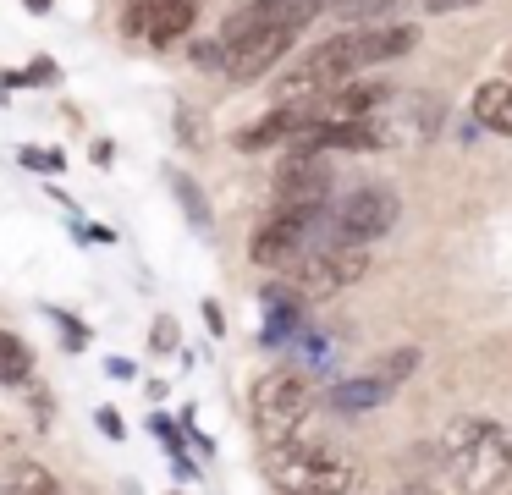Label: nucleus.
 Here are the masks:
<instances>
[{"mask_svg":"<svg viewBox=\"0 0 512 495\" xmlns=\"http://www.w3.org/2000/svg\"><path fill=\"white\" fill-rule=\"evenodd\" d=\"M265 473L281 495H347L358 484V468L336 446L292 440V435L265 446Z\"/></svg>","mask_w":512,"mask_h":495,"instance_id":"nucleus-1","label":"nucleus"},{"mask_svg":"<svg viewBox=\"0 0 512 495\" xmlns=\"http://www.w3.org/2000/svg\"><path fill=\"white\" fill-rule=\"evenodd\" d=\"M446 451H452V473L468 495H490L507 484L512 473V429L485 424V418H468L446 435Z\"/></svg>","mask_w":512,"mask_h":495,"instance_id":"nucleus-2","label":"nucleus"},{"mask_svg":"<svg viewBox=\"0 0 512 495\" xmlns=\"http://www.w3.org/2000/svg\"><path fill=\"white\" fill-rule=\"evenodd\" d=\"M309 407H314V391L298 369H276L254 385V424H259V435H265V446L287 440L292 429L309 418Z\"/></svg>","mask_w":512,"mask_h":495,"instance_id":"nucleus-3","label":"nucleus"},{"mask_svg":"<svg viewBox=\"0 0 512 495\" xmlns=\"http://www.w3.org/2000/svg\"><path fill=\"white\" fill-rule=\"evenodd\" d=\"M397 215H402V204H397L391 187H353V193L331 209V237L364 248V242L386 237V231L397 226Z\"/></svg>","mask_w":512,"mask_h":495,"instance_id":"nucleus-4","label":"nucleus"},{"mask_svg":"<svg viewBox=\"0 0 512 495\" xmlns=\"http://www.w3.org/2000/svg\"><path fill=\"white\" fill-rule=\"evenodd\" d=\"M292 39H298V33H292L287 22H265V28H254L248 39L226 44V55H221V72L232 77V83H259V77H265L270 66H276L281 55L292 50Z\"/></svg>","mask_w":512,"mask_h":495,"instance_id":"nucleus-5","label":"nucleus"},{"mask_svg":"<svg viewBox=\"0 0 512 495\" xmlns=\"http://www.w3.org/2000/svg\"><path fill=\"white\" fill-rule=\"evenodd\" d=\"M331 193V165L309 149H292L276 171V209H320Z\"/></svg>","mask_w":512,"mask_h":495,"instance_id":"nucleus-6","label":"nucleus"},{"mask_svg":"<svg viewBox=\"0 0 512 495\" xmlns=\"http://www.w3.org/2000/svg\"><path fill=\"white\" fill-rule=\"evenodd\" d=\"M193 22H199V0H133L127 6V33L160 44V50L177 44Z\"/></svg>","mask_w":512,"mask_h":495,"instance_id":"nucleus-7","label":"nucleus"},{"mask_svg":"<svg viewBox=\"0 0 512 495\" xmlns=\"http://www.w3.org/2000/svg\"><path fill=\"white\" fill-rule=\"evenodd\" d=\"M474 116H479V127H490V132H501V138H512V83H507V77H496V83H479Z\"/></svg>","mask_w":512,"mask_h":495,"instance_id":"nucleus-8","label":"nucleus"},{"mask_svg":"<svg viewBox=\"0 0 512 495\" xmlns=\"http://www.w3.org/2000/svg\"><path fill=\"white\" fill-rule=\"evenodd\" d=\"M413 44H419V28H413V22H386V28H364V55H369V66H375V61H397V55H408Z\"/></svg>","mask_w":512,"mask_h":495,"instance_id":"nucleus-9","label":"nucleus"},{"mask_svg":"<svg viewBox=\"0 0 512 495\" xmlns=\"http://www.w3.org/2000/svg\"><path fill=\"white\" fill-rule=\"evenodd\" d=\"M391 396V385L380 380V374H364V380H347L331 391V407H342V413H369V407H380Z\"/></svg>","mask_w":512,"mask_h":495,"instance_id":"nucleus-10","label":"nucleus"},{"mask_svg":"<svg viewBox=\"0 0 512 495\" xmlns=\"http://www.w3.org/2000/svg\"><path fill=\"white\" fill-rule=\"evenodd\" d=\"M34 374V347L17 330H0V385H17Z\"/></svg>","mask_w":512,"mask_h":495,"instance_id":"nucleus-11","label":"nucleus"},{"mask_svg":"<svg viewBox=\"0 0 512 495\" xmlns=\"http://www.w3.org/2000/svg\"><path fill=\"white\" fill-rule=\"evenodd\" d=\"M6 495H67V490H61V479L45 468V462H17Z\"/></svg>","mask_w":512,"mask_h":495,"instance_id":"nucleus-12","label":"nucleus"},{"mask_svg":"<svg viewBox=\"0 0 512 495\" xmlns=\"http://www.w3.org/2000/svg\"><path fill=\"white\" fill-rule=\"evenodd\" d=\"M171 193L182 198V209H188L193 231H210V198L199 193V182H193V176H171Z\"/></svg>","mask_w":512,"mask_h":495,"instance_id":"nucleus-13","label":"nucleus"},{"mask_svg":"<svg viewBox=\"0 0 512 495\" xmlns=\"http://www.w3.org/2000/svg\"><path fill=\"white\" fill-rule=\"evenodd\" d=\"M325 6H331V0H276V22H287L292 33H303Z\"/></svg>","mask_w":512,"mask_h":495,"instance_id":"nucleus-14","label":"nucleus"},{"mask_svg":"<svg viewBox=\"0 0 512 495\" xmlns=\"http://www.w3.org/2000/svg\"><path fill=\"white\" fill-rule=\"evenodd\" d=\"M413 369H419V347H391L386 352V358H380V380H386V385H397V380H408V374Z\"/></svg>","mask_w":512,"mask_h":495,"instance_id":"nucleus-15","label":"nucleus"},{"mask_svg":"<svg viewBox=\"0 0 512 495\" xmlns=\"http://www.w3.org/2000/svg\"><path fill=\"white\" fill-rule=\"evenodd\" d=\"M342 6L347 22H369V17H386V11H397L402 0H336Z\"/></svg>","mask_w":512,"mask_h":495,"instance_id":"nucleus-16","label":"nucleus"},{"mask_svg":"<svg viewBox=\"0 0 512 495\" xmlns=\"http://www.w3.org/2000/svg\"><path fill=\"white\" fill-rule=\"evenodd\" d=\"M149 347H155L160 358H166V352L177 347V319H171V314H160V319H155V330H149Z\"/></svg>","mask_w":512,"mask_h":495,"instance_id":"nucleus-17","label":"nucleus"},{"mask_svg":"<svg viewBox=\"0 0 512 495\" xmlns=\"http://www.w3.org/2000/svg\"><path fill=\"white\" fill-rule=\"evenodd\" d=\"M100 429H105V435H111V440H122V418H116L111 407H100Z\"/></svg>","mask_w":512,"mask_h":495,"instance_id":"nucleus-18","label":"nucleus"},{"mask_svg":"<svg viewBox=\"0 0 512 495\" xmlns=\"http://www.w3.org/2000/svg\"><path fill=\"white\" fill-rule=\"evenodd\" d=\"M430 11H468V6H479V0H424Z\"/></svg>","mask_w":512,"mask_h":495,"instance_id":"nucleus-19","label":"nucleus"},{"mask_svg":"<svg viewBox=\"0 0 512 495\" xmlns=\"http://www.w3.org/2000/svg\"><path fill=\"white\" fill-rule=\"evenodd\" d=\"M402 495H435V490H424V484H408V490H402Z\"/></svg>","mask_w":512,"mask_h":495,"instance_id":"nucleus-20","label":"nucleus"},{"mask_svg":"<svg viewBox=\"0 0 512 495\" xmlns=\"http://www.w3.org/2000/svg\"><path fill=\"white\" fill-rule=\"evenodd\" d=\"M28 11H50V0H28Z\"/></svg>","mask_w":512,"mask_h":495,"instance_id":"nucleus-21","label":"nucleus"},{"mask_svg":"<svg viewBox=\"0 0 512 495\" xmlns=\"http://www.w3.org/2000/svg\"><path fill=\"white\" fill-rule=\"evenodd\" d=\"M507 66H512V50H507Z\"/></svg>","mask_w":512,"mask_h":495,"instance_id":"nucleus-22","label":"nucleus"},{"mask_svg":"<svg viewBox=\"0 0 512 495\" xmlns=\"http://www.w3.org/2000/svg\"><path fill=\"white\" fill-rule=\"evenodd\" d=\"M0 495H6V484H0Z\"/></svg>","mask_w":512,"mask_h":495,"instance_id":"nucleus-23","label":"nucleus"}]
</instances>
